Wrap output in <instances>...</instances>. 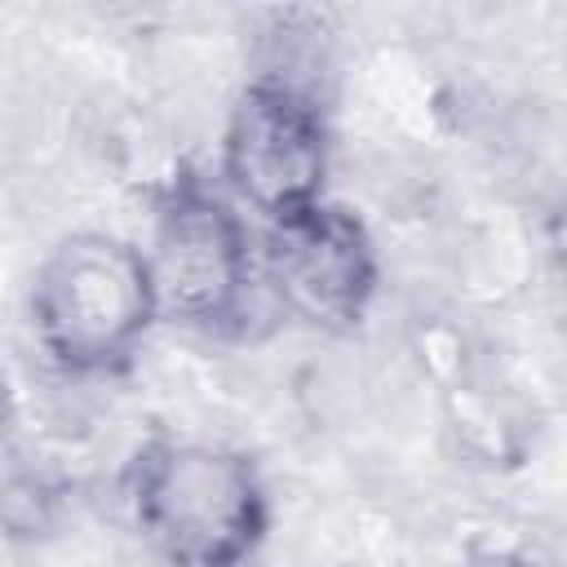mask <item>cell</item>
<instances>
[{"label": "cell", "instance_id": "1", "mask_svg": "<svg viewBox=\"0 0 567 567\" xmlns=\"http://www.w3.org/2000/svg\"><path fill=\"white\" fill-rule=\"evenodd\" d=\"M137 536L164 567H248L270 536L257 461L208 439H146L124 470Z\"/></svg>", "mask_w": 567, "mask_h": 567}, {"label": "cell", "instance_id": "2", "mask_svg": "<svg viewBox=\"0 0 567 567\" xmlns=\"http://www.w3.org/2000/svg\"><path fill=\"white\" fill-rule=\"evenodd\" d=\"M27 319L62 377L102 381L128 372L159 319L142 248L106 230L62 235L31 275Z\"/></svg>", "mask_w": 567, "mask_h": 567}, {"label": "cell", "instance_id": "3", "mask_svg": "<svg viewBox=\"0 0 567 567\" xmlns=\"http://www.w3.org/2000/svg\"><path fill=\"white\" fill-rule=\"evenodd\" d=\"M151 208V248L142 257L159 319L204 337L244 332L261 270L235 199L182 164L159 182Z\"/></svg>", "mask_w": 567, "mask_h": 567}, {"label": "cell", "instance_id": "4", "mask_svg": "<svg viewBox=\"0 0 567 567\" xmlns=\"http://www.w3.org/2000/svg\"><path fill=\"white\" fill-rule=\"evenodd\" d=\"M332 168V133L319 97L288 75H252L221 128V182L239 204L284 221L319 199Z\"/></svg>", "mask_w": 567, "mask_h": 567}, {"label": "cell", "instance_id": "5", "mask_svg": "<svg viewBox=\"0 0 567 567\" xmlns=\"http://www.w3.org/2000/svg\"><path fill=\"white\" fill-rule=\"evenodd\" d=\"M257 270L270 297L306 328L354 332L381 288V257L359 213L319 199L266 226Z\"/></svg>", "mask_w": 567, "mask_h": 567}, {"label": "cell", "instance_id": "6", "mask_svg": "<svg viewBox=\"0 0 567 567\" xmlns=\"http://www.w3.org/2000/svg\"><path fill=\"white\" fill-rule=\"evenodd\" d=\"M13 425H18V399H13V390H9V381L0 372V456L13 443Z\"/></svg>", "mask_w": 567, "mask_h": 567}, {"label": "cell", "instance_id": "7", "mask_svg": "<svg viewBox=\"0 0 567 567\" xmlns=\"http://www.w3.org/2000/svg\"><path fill=\"white\" fill-rule=\"evenodd\" d=\"M465 567H536L527 554H514V549H487V554H474Z\"/></svg>", "mask_w": 567, "mask_h": 567}]
</instances>
